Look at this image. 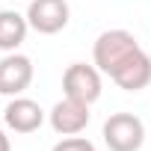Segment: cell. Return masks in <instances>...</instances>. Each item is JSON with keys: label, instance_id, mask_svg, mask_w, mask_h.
<instances>
[{"label": "cell", "instance_id": "obj_6", "mask_svg": "<svg viewBox=\"0 0 151 151\" xmlns=\"http://www.w3.org/2000/svg\"><path fill=\"white\" fill-rule=\"evenodd\" d=\"M47 119H50V127L59 136H77L89 124V104L74 101V98H62V101L53 104V110L47 113Z\"/></svg>", "mask_w": 151, "mask_h": 151}, {"label": "cell", "instance_id": "obj_10", "mask_svg": "<svg viewBox=\"0 0 151 151\" xmlns=\"http://www.w3.org/2000/svg\"><path fill=\"white\" fill-rule=\"evenodd\" d=\"M50 151H95V145H92L86 136H65V139H59Z\"/></svg>", "mask_w": 151, "mask_h": 151}, {"label": "cell", "instance_id": "obj_9", "mask_svg": "<svg viewBox=\"0 0 151 151\" xmlns=\"http://www.w3.org/2000/svg\"><path fill=\"white\" fill-rule=\"evenodd\" d=\"M27 15L15 12V9H0V50L3 53H12L24 45L27 39Z\"/></svg>", "mask_w": 151, "mask_h": 151}, {"label": "cell", "instance_id": "obj_1", "mask_svg": "<svg viewBox=\"0 0 151 151\" xmlns=\"http://www.w3.org/2000/svg\"><path fill=\"white\" fill-rule=\"evenodd\" d=\"M139 50V42L133 33L127 30H104L98 39H95V47H92V59L98 65L101 74L113 77V74Z\"/></svg>", "mask_w": 151, "mask_h": 151}, {"label": "cell", "instance_id": "obj_5", "mask_svg": "<svg viewBox=\"0 0 151 151\" xmlns=\"http://www.w3.org/2000/svg\"><path fill=\"white\" fill-rule=\"evenodd\" d=\"M68 18H71V9L65 0H30V6H27V24L30 30L42 36H53L65 30Z\"/></svg>", "mask_w": 151, "mask_h": 151}, {"label": "cell", "instance_id": "obj_4", "mask_svg": "<svg viewBox=\"0 0 151 151\" xmlns=\"http://www.w3.org/2000/svg\"><path fill=\"white\" fill-rule=\"evenodd\" d=\"M33 74H36V68H33L30 56H24L18 50L6 53L0 59V95H6V98L24 95L33 83Z\"/></svg>", "mask_w": 151, "mask_h": 151}, {"label": "cell", "instance_id": "obj_7", "mask_svg": "<svg viewBox=\"0 0 151 151\" xmlns=\"http://www.w3.org/2000/svg\"><path fill=\"white\" fill-rule=\"evenodd\" d=\"M3 122H6V127L15 130V133H33V130H39V127L45 124V110H42L33 98L18 95V98H12V101L6 104Z\"/></svg>", "mask_w": 151, "mask_h": 151}, {"label": "cell", "instance_id": "obj_2", "mask_svg": "<svg viewBox=\"0 0 151 151\" xmlns=\"http://www.w3.org/2000/svg\"><path fill=\"white\" fill-rule=\"evenodd\" d=\"M110 151H139L145 142V124L133 113H113L101 130Z\"/></svg>", "mask_w": 151, "mask_h": 151}, {"label": "cell", "instance_id": "obj_11", "mask_svg": "<svg viewBox=\"0 0 151 151\" xmlns=\"http://www.w3.org/2000/svg\"><path fill=\"white\" fill-rule=\"evenodd\" d=\"M0 151H12V142H9V136L0 130Z\"/></svg>", "mask_w": 151, "mask_h": 151}, {"label": "cell", "instance_id": "obj_8", "mask_svg": "<svg viewBox=\"0 0 151 151\" xmlns=\"http://www.w3.org/2000/svg\"><path fill=\"white\" fill-rule=\"evenodd\" d=\"M110 80H113L119 89H124V92H139V89H145V86L151 83V56L139 47Z\"/></svg>", "mask_w": 151, "mask_h": 151}, {"label": "cell", "instance_id": "obj_3", "mask_svg": "<svg viewBox=\"0 0 151 151\" xmlns=\"http://www.w3.org/2000/svg\"><path fill=\"white\" fill-rule=\"evenodd\" d=\"M62 92H65V98L95 104L101 98V71H98V65L71 62L62 74Z\"/></svg>", "mask_w": 151, "mask_h": 151}]
</instances>
